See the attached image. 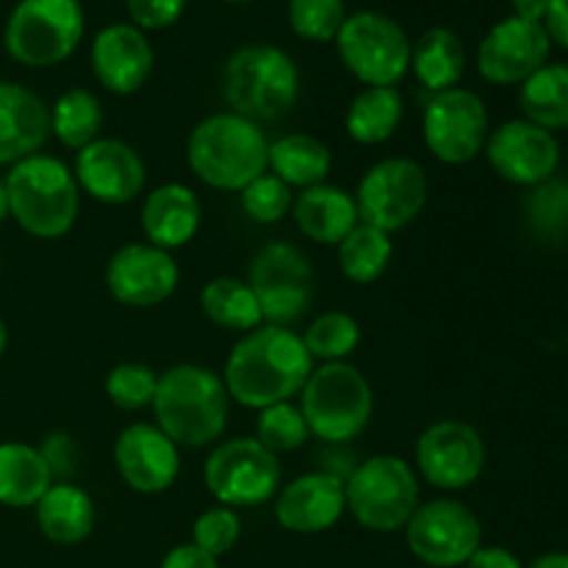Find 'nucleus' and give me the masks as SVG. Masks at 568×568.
Here are the masks:
<instances>
[{
	"label": "nucleus",
	"mask_w": 568,
	"mask_h": 568,
	"mask_svg": "<svg viewBox=\"0 0 568 568\" xmlns=\"http://www.w3.org/2000/svg\"><path fill=\"white\" fill-rule=\"evenodd\" d=\"M314 372V358L303 336L281 325H264L244 333L225 361L222 383L231 399L244 408H270L300 397Z\"/></svg>",
	"instance_id": "nucleus-1"
},
{
	"label": "nucleus",
	"mask_w": 568,
	"mask_h": 568,
	"mask_svg": "<svg viewBox=\"0 0 568 568\" xmlns=\"http://www.w3.org/2000/svg\"><path fill=\"white\" fill-rule=\"evenodd\" d=\"M155 427L178 447H211L225 433L231 394L216 372L197 364H178L159 375L153 397Z\"/></svg>",
	"instance_id": "nucleus-2"
},
{
	"label": "nucleus",
	"mask_w": 568,
	"mask_h": 568,
	"mask_svg": "<svg viewBox=\"0 0 568 568\" xmlns=\"http://www.w3.org/2000/svg\"><path fill=\"white\" fill-rule=\"evenodd\" d=\"M189 170L220 192H242L270 166V142L258 122L220 111L194 125L186 144Z\"/></svg>",
	"instance_id": "nucleus-3"
},
{
	"label": "nucleus",
	"mask_w": 568,
	"mask_h": 568,
	"mask_svg": "<svg viewBox=\"0 0 568 568\" xmlns=\"http://www.w3.org/2000/svg\"><path fill=\"white\" fill-rule=\"evenodd\" d=\"M9 214L37 239H61L72 231L81 211V186L64 161L37 153L9 170Z\"/></svg>",
	"instance_id": "nucleus-4"
},
{
	"label": "nucleus",
	"mask_w": 568,
	"mask_h": 568,
	"mask_svg": "<svg viewBox=\"0 0 568 568\" xmlns=\"http://www.w3.org/2000/svg\"><path fill=\"white\" fill-rule=\"evenodd\" d=\"M222 94L233 114L244 120H277L300 100V67L277 44H244L225 61Z\"/></svg>",
	"instance_id": "nucleus-5"
},
{
	"label": "nucleus",
	"mask_w": 568,
	"mask_h": 568,
	"mask_svg": "<svg viewBox=\"0 0 568 568\" xmlns=\"http://www.w3.org/2000/svg\"><path fill=\"white\" fill-rule=\"evenodd\" d=\"M300 410L311 436L327 444H344L366 430L375 410V394L358 366L322 364L311 372L300 392Z\"/></svg>",
	"instance_id": "nucleus-6"
},
{
	"label": "nucleus",
	"mask_w": 568,
	"mask_h": 568,
	"mask_svg": "<svg viewBox=\"0 0 568 568\" xmlns=\"http://www.w3.org/2000/svg\"><path fill=\"white\" fill-rule=\"evenodd\" d=\"M347 510L364 530H405L419 508V477L408 460L397 455H375L355 466L344 480Z\"/></svg>",
	"instance_id": "nucleus-7"
},
{
	"label": "nucleus",
	"mask_w": 568,
	"mask_h": 568,
	"mask_svg": "<svg viewBox=\"0 0 568 568\" xmlns=\"http://www.w3.org/2000/svg\"><path fill=\"white\" fill-rule=\"evenodd\" d=\"M87 31L81 0H20L3 28L6 53L22 67H55L70 59Z\"/></svg>",
	"instance_id": "nucleus-8"
},
{
	"label": "nucleus",
	"mask_w": 568,
	"mask_h": 568,
	"mask_svg": "<svg viewBox=\"0 0 568 568\" xmlns=\"http://www.w3.org/2000/svg\"><path fill=\"white\" fill-rule=\"evenodd\" d=\"M342 64L364 87H397L410 72L408 31L383 11H355L347 14L336 37Z\"/></svg>",
	"instance_id": "nucleus-9"
},
{
	"label": "nucleus",
	"mask_w": 568,
	"mask_h": 568,
	"mask_svg": "<svg viewBox=\"0 0 568 568\" xmlns=\"http://www.w3.org/2000/svg\"><path fill=\"white\" fill-rule=\"evenodd\" d=\"M281 460L258 438H231L209 455L203 469L211 497L227 508H253L281 491Z\"/></svg>",
	"instance_id": "nucleus-10"
},
{
	"label": "nucleus",
	"mask_w": 568,
	"mask_h": 568,
	"mask_svg": "<svg viewBox=\"0 0 568 568\" xmlns=\"http://www.w3.org/2000/svg\"><path fill=\"white\" fill-rule=\"evenodd\" d=\"M250 288L270 325H292L308 311L316 292V272L308 255L292 242H272L250 264Z\"/></svg>",
	"instance_id": "nucleus-11"
},
{
	"label": "nucleus",
	"mask_w": 568,
	"mask_h": 568,
	"mask_svg": "<svg viewBox=\"0 0 568 568\" xmlns=\"http://www.w3.org/2000/svg\"><path fill=\"white\" fill-rule=\"evenodd\" d=\"M427 175L414 159H383L364 172L358 192V220L383 233L408 227L427 205Z\"/></svg>",
	"instance_id": "nucleus-12"
},
{
	"label": "nucleus",
	"mask_w": 568,
	"mask_h": 568,
	"mask_svg": "<svg viewBox=\"0 0 568 568\" xmlns=\"http://www.w3.org/2000/svg\"><path fill=\"white\" fill-rule=\"evenodd\" d=\"M405 544L419 564L458 568L483 547V525L469 505L458 499H433L419 505L405 525Z\"/></svg>",
	"instance_id": "nucleus-13"
},
{
	"label": "nucleus",
	"mask_w": 568,
	"mask_h": 568,
	"mask_svg": "<svg viewBox=\"0 0 568 568\" xmlns=\"http://www.w3.org/2000/svg\"><path fill=\"white\" fill-rule=\"evenodd\" d=\"M491 122L480 94L471 89L455 87L436 92L422 114V136L427 150L442 164L460 166L475 161L486 150Z\"/></svg>",
	"instance_id": "nucleus-14"
},
{
	"label": "nucleus",
	"mask_w": 568,
	"mask_h": 568,
	"mask_svg": "<svg viewBox=\"0 0 568 568\" xmlns=\"http://www.w3.org/2000/svg\"><path fill=\"white\" fill-rule=\"evenodd\" d=\"M416 469L433 488L464 491L475 486L486 469L483 436L469 422H436L416 442Z\"/></svg>",
	"instance_id": "nucleus-15"
},
{
	"label": "nucleus",
	"mask_w": 568,
	"mask_h": 568,
	"mask_svg": "<svg viewBox=\"0 0 568 568\" xmlns=\"http://www.w3.org/2000/svg\"><path fill=\"white\" fill-rule=\"evenodd\" d=\"M549 39L544 22L510 14L491 26L477 48V70L494 87H521L532 72L549 64Z\"/></svg>",
	"instance_id": "nucleus-16"
},
{
	"label": "nucleus",
	"mask_w": 568,
	"mask_h": 568,
	"mask_svg": "<svg viewBox=\"0 0 568 568\" xmlns=\"http://www.w3.org/2000/svg\"><path fill=\"white\" fill-rule=\"evenodd\" d=\"M181 270L170 250L125 244L105 264V288L128 308H155L175 294Z\"/></svg>",
	"instance_id": "nucleus-17"
},
{
	"label": "nucleus",
	"mask_w": 568,
	"mask_h": 568,
	"mask_svg": "<svg viewBox=\"0 0 568 568\" xmlns=\"http://www.w3.org/2000/svg\"><path fill=\"white\" fill-rule=\"evenodd\" d=\"M483 153L491 170L516 186H538L555 178L560 166L558 136L527 120H510L494 128Z\"/></svg>",
	"instance_id": "nucleus-18"
},
{
	"label": "nucleus",
	"mask_w": 568,
	"mask_h": 568,
	"mask_svg": "<svg viewBox=\"0 0 568 568\" xmlns=\"http://www.w3.org/2000/svg\"><path fill=\"white\" fill-rule=\"evenodd\" d=\"M75 175L81 192L105 205H125L144 192L148 166L142 155L120 139H94L75 155Z\"/></svg>",
	"instance_id": "nucleus-19"
},
{
	"label": "nucleus",
	"mask_w": 568,
	"mask_h": 568,
	"mask_svg": "<svg viewBox=\"0 0 568 568\" xmlns=\"http://www.w3.org/2000/svg\"><path fill=\"white\" fill-rule=\"evenodd\" d=\"M114 466L136 494H164L181 475V447L148 422L128 425L114 442Z\"/></svg>",
	"instance_id": "nucleus-20"
},
{
	"label": "nucleus",
	"mask_w": 568,
	"mask_h": 568,
	"mask_svg": "<svg viewBox=\"0 0 568 568\" xmlns=\"http://www.w3.org/2000/svg\"><path fill=\"white\" fill-rule=\"evenodd\" d=\"M347 510L344 480L333 471H308L275 494V519L294 536H320L336 527Z\"/></svg>",
	"instance_id": "nucleus-21"
},
{
	"label": "nucleus",
	"mask_w": 568,
	"mask_h": 568,
	"mask_svg": "<svg viewBox=\"0 0 568 568\" xmlns=\"http://www.w3.org/2000/svg\"><path fill=\"white\" fill-rule=\"evenodd\" d=\"M89 61L100 87L114 94H133L148 83L155 53L148 33L131 22H111L94 33Z\"/></svg>",
	"instance_id": "nucleus-22"
},
{
	"label": "nucleus",
	"mask_w": 568,
	"mask_h": 568,
	"mask_svg": "<svg viewBox=\"0 0 568 568\" xmlns=\"http://www.w3.org/2000/svg\"><path fill=\"white\" fill-rule=\"evenodd\" d=\"M50 136V105L22 83L0 81V164L31 159Z\"/></svg>",
	"instance_id": "nucleus-23"
},
{
	"label": "nucleus",
	"mask_w": 568,
	"mask_h": 568,
	"mask_svg": "<svg viewBox=\"0 0 568 568\" xmlns=\"http://www.w3.org/2000/svg\"><path fill=\"white\" fill-rule=\"evenodd\" d=\"M203 209L186 183H164L153 189L142 203V233L148 244L178 250L192 242L200 231Z\"/></svg>",
	"instance_id": "nucleus-24"
},
{
	"label": "nucleus",
	"mask_w": 568,
	"mask_h": 568,
	"mask_svg": "<svg viewBox=\"0 0 568 568\" xmlns=\"http://www.w3.org/2000/svg\"><path fill=\"white\" fill-rule=\"evenodd\" d=\"M297 231L316 244H342V239L358 225V205L349 192L333 183L303 189L292 203Z\"/></svg>",
	"instance_id": "nucleus-25"
},
{
	"label": "nucleus",
	"mask_w": 568,
	"mask_h": 568,
	"mask_svg": "<svg viewBox=\"0 0 568 568\" xmlns=\"http://www.w3.org/2000/svg\"><path fill=\"white\" fill-rule=\"evenodd\" d=\"M37 525L55 547H75L94 530V503L72 483H53L37 505Z\"/></svg>",
	"instance_id": "nucleus-26"
},
{
	"label": "nucleus",
	"mask_w": 568,
	"mask_h": 568,
	"mask_svg": "<svg viewBox=\"0 0 568 568\" xmlns=\"http://www.w3.org/2000/svg\"><path fill=\"white\" fill-rule=\"evenodd\" d=\"M410 70L430 94L447 92L466 72V44L453 28H427L410 50Z\"/></svg>",
	"instance_id": "nucleus-27"
},
{
	"label": "nucleus",
	"mask_w": 568,
	"mask_h": 568,
	"mask_svg": "<svg viewBox=\"0 0 568 568\" xmlns=\"http://www.w3.org/2000/svg\"><path fill=\"white\" fill-rule=\"evenodd\" d=\"M50 486L53 477L39 447L26 442L0 444V505L33 508Z\"/></svg>",
	"instance_id": "nucleus-28"
},
{
	"label": "nucleus",
	"mask_w": 568,
	"mask_h": 568,
	"mask_svg": "<svg viewBox=\"0 0 568 568\" xmlns=\"http://www.w3.org/2000/svg\"><path fill=\"white\" fill-rule=\"evenodd\" d=\"M405 116V100L397 87H366L349 103L344 128L358 144H383L399 131Z\"/></svg>",
	"instance_id": "nucleus-29"
},
{
	"label": "nucleus",
	"mask_w": 568,
	"mask_h": 568,
	"mask_svg": "<svg viewBox=\"0 0 568 568\" xmlns=\"http://www.w3.org/2000/svg\"><path fill=\"white\" fill-rule=\"evenodd\" d=\"M333 155L322 139L311 133H288L270 144V166L272 175L281 178L288 189H311L327 183L331 175Z\"/></svg>",
	"instance_id": "nucleus-30"
},
{
	"label": "nucleus",
	"mask_w": 568,
	"mask_h": 568,
	"mask_svg": "<svg viewBox=\"0 0 568 568\" xmlns=\"http://www.w3.org/2000/svg\"><path fill=\"white\" fill-rule=\"evenodd\" d=\"M519 109L544 131L568 128V64H544L519 87Z\"/></svg>",
	"instance_id": "nucleus-31"
},
{
	"label": "nucleus",
	"mask_w": 568,
	"mask_h": 568,
	"mask_svg": "<svg viewBox=\"0 0 568 568\" xmlns=\"http://www.w3.org/2000/svg\"><path fill=\"white\" fill-rule=\"evenodd\" d=\"M200 308L214 325L225 327V331L250 333L264 320L258 297L250 288V283L231 275L214 277V281L205 283L203 294H200Z\"/></svg>",
	"instance_id": "nucleus-32"
},
{
	"label": "nucleus",
	"mask_w": 568,
	"mask_h": 568,
	"mask_svg": "<svg viewBox=\"0 0 568 568\" xmlns=\"http://www.w3.org/2000/svg\"><path fill=\"white\" fill-rule=\"evenodd\" d=\"M103 128V105L89 89H67L50 105V131L64 148L83 150L100 139Z\"/></svg>",
	"instance_id": "nucleus-33"
},
{
	"label": "nucleus",
	"mask_w": 568,
	"mask_h": 568,
	"mask_svg": "<svg viewBox=\"0 0 568 568\" xmlns=\"http://www.w3.org/2000/svg\"><path fill=\"white\" fill-rule=\"evenodd\" d=\"M392 255V236L358 222L338 244V270L347 281L366 286V283H375L386 275Z\"/></svg>",
	"instance_id": "nucleus-34"
},
{
	"label": "nucleus",
	"mask_w": 568,
	"mask_h": 568,
	"mask_svg": "<svg viewBox=\"0 0 568 568\" xmlns=\"http://www.w3.org/2000/svg\"><path fill=\"white\" fill-rule=\"evenodd\" d=\"M305 349L322 364H342L361 344V325L344 311H327L308 325L303 336Z\"/></svg>",
	"instance_id": "nucleus-35"
},
{
	"label": "nucleus",
	"mask_w": 568,
	"mask_h": 568,
	"mask_svg": "<svg viewBox=\"0 0 568 568\" xmlns=\"http://www.w3.org/2000/svg\"><path fill=\"white\" fill-rule=\"evenodd\" d=\"M311 430L305 425V416L300 405L294 403H277L270 408L258 410V422H255V438L264 444L270 453H294L308 442Z\"/></svg>",
	"instance_id": "nucleus-36"
},
{
	"label": "nucleus",
	"mask_w": 568,
	"mask_h": 568,
	"mask_svg": "<svg viewBox=\"0 0 568 568\" xmlns=\"http://www.w3.org/2000/svg\"><path fill=\"white\" fill-rule=\"evenodd\" d=\"M344 20V0H288V26L308 42H336Z\"/></svg>",
	"instance_id": "nucleus-37"
},
{
	"label": "nucleus",
	"mask_w": 568,
	"mask_h": 568,
	"mask_svg": "<svg viewBox=\"0 0 568 568\" xmlns=\"http://www.w3.org/2000/svg\"><path fill=\"white\" fill-rule=\"evenodd\" d=\"M527 222L544 239H564L568 233V181H549L532 186L525 203Z\"/></svg>",
	"instance_id": "nucleus-38"
},
{
	"label": "nucleus",
	"mask_w": 568,
	"mask_h": 568,
	"mask_svg": "<svg viewBox=\"0 0 568 568\" xmlns=\"http://www.w3.org/2000/svg\"><path fill=\"white\" fill-rule=\"evenodd\" d=\"M159 375L144 364H120L105 375V394L122 410H142L153 405Z\"/></svg>",
	"instance_id": "nucleus-39"
},
{
	"label": "nucleus",
	"mask_w": 568,
	"mask_h": 568,
	"mask_svg": "<svg viewBox=\"0 0 568 568\" xmlns=\"http://www.w3.org/2000/svg\"><path fill=\"white\" fill-rule=\"evenodd\" d=\"M239 194H242L244 214L253 222H261V225H275V222H281L283 216L292 211L294 203L292 189H288L281 178L272 175V172L258 175Z\"/></svg>",
	"instance_id": "nucleus-40"
},
{
	"label": "nucleus",
	"mask_w": 568,
	"mask_h": 568,
	"mask_svg": "<svg viewBox=\"0 0 568 568\" xmlns=\"http://www.w3.org/2000/svg\"><path fill=\"white\" fill-rule=\"evenodd\" d=\"M242 538V519L233 508L227 505H216L209 508L205 514L197 516L192 527V544L197 549H203L205 555L220 560L222 555L231 552L233 547Z\"/></svg>",
	"instance_id": "nucleus-41"
},
{
	"label": "nucleus",
	"mask_w": 568,
	"mask_h": 568,
	"mask_svg": "<svg viewBox=\"0 0 568 568\" xmlns=\"http://www.w3.org/2000/svg\"><path fill=\"white\" fill-rule=\"evenodd\" d=\"M125 9L139 31H164L181 20L186 0H125Z\"/></svg>",
	"instance_id": "nucleus-42"
},
{
	"label": "nucleus",
	"mask_w": 568,
	"mask_h": 568,
	"mask_svg": "<svg viewBox=\"0 0 568 568\" xmlns=\"http://www.w3.org/2000/svg\"><path fill=\"white\" fill-rule=\"evenodd\" d=\"M39 453H42L44 464H48L50 477L53 483H70V477L78 469V444L75 438L67 436V433L55 430L39 444Z\"/></svg>",
	"instance_id": "nucleus-43"
},
{
	"label": "nucleus",
	"mask_w": 568,
	"mask_h": 568,
	"mask_svg": "<svg viewBox=\"0 0 568 568\" xmlns=\"http://www.w3.org/2000/svg\"><path fill=\"white\" fill-rule=\"evenodd\" d=\"M159 568H220L216 558L205 555L203 549H197L194 544H181V547L170 549L161 560Z\"/></svg>",
	"instance_id": "nucleus-44"
},
{
	"label": "nucleus",
	"mask_w": 568,
	"mask_h": 568,
	"mask_svg": "<svg viewBox=\"0 0 568 568\" xmlns=\"http://www.w3.org/2000/svg\"><path fill=\"white\" fill-rule=\"evenodd\" d=\"M466 568H525L510 549L505 547H480L469 558Z\"/></svg>",
	"instance_id": "nucleus-45"
},
{
	"label": "nucleus",
	"mask_w": 568,
	"mask_h": 568,
	"mask_svg": "<svg viewBox=\"0 0 568 568\" xmlns=\"http://www.w3.org/2000/svg\"><path fill=\"white\" fill-rule=\"evenodd\" d=\"M544 28L555 44L568 50V0H552L547 17H544Z\"/></svg>",
	"instance_id": "nucleus-46"
},
{
	"label": "nucleus",
	"mask_w": 568,
	"mask_h": 568,
	"mask_svg": "<svg viewBox=\"0 0 568 568\" xmlns=\"http://www.w3.org/2000/svg\"><path fill=\"white\" fill-rule=\"evenodd\" d=\"M510 3H514V14L521 17V20L544 22L552 0H510Z\"/></svg>",
	"instance_id": "nucleus-47"
},
{
	"label": "nucleus",
	"mask_w": 568,
	"mask_h": 568,
	"mask_svg": "<svg viewBox=\"0 0 568 568\" xmlns=\"http://www.w3.org/2000/svg\"><path fill=\"white\" fill-rule=\"evenodd\" d=\"M527 568H568V552H547L532 560Z\"/></svg>",
	"instance_id": "nucleus-48"
},
{
	"label": "nucleus",
	"mask_w": 568,
	"mask_h": 568,
	"mask_svg": "<svg viewBox=\"0 0 568 568\" xmlns=\"http://www.w3.org/2000/svg\"><path fill=\"white\" fill-rule=\"evenodd\" d=\"M9 192H6V181L0 178V222L9 220Z\"/></svg>",
	"instance_id": "nucleus-49"
},
{
	"label": "nucleus",
	"mask_w": 568,
	"mask_h": 568,
	"mask_svg": "<svg viewBox=\"0 0 568 568\" xmlns=\"http://www.w3.org/2000/svg\"><path fill=\"white\" fill-rule=\"evenodd\" d=\"M6 347H9V327H6L3 316H0V358H3Z\"/></svg>",
	"instance_id": "nucleus-50"
},
{
	"label": "nucleus",
	"mask_w": 568,
	"mask_h": 568,
	"mask_svg": "<svg viewBox=\"0 0 568 568\" xmlns=\"http://www.w3.org/2000/svg\"><path fill=\"white\" fill-rule=\"evenodd\" d=\"M222 3H253V0H222Z\"/></svg>",
	"instance_id": "nucleus-51"
}]
</instances>
